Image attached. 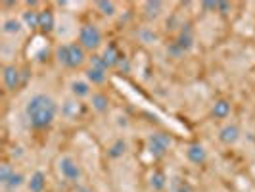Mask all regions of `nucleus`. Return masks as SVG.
Wrapping results in <instances>:
<instances>
[{"mask_svg":"<svg viewBox=\"0 0 255 192\" xmlns=\"http://www.w3.org/2000/svg\"><path fill=\"white\" fill-rule=\"evenodd\" d=\"M58 115V104L56 100L44 94V92H38L33 94L25 104V117L29 121V125L33 129H46L54 123Z\"/></svg>","mask_w":255,"mask_h":192,"instance_id":"1","label":"nucleus"},{"mask_svg":"<svg viewBox=\"0 0 255 192\" xmlns=\"http://www.w3.org/2000/svg\"><path fill=\"white\" fill-rule=\"evenodd\" d=\"M56 58H58V62L64 65V67L77 69V67H81V65L85 64L87 54H85V48L79 42H69V44L58 46Z\"/></svg>","mask_w":255,"mask_h":192,"instance_id":"2","label":"nucleus"},{"mask_svg":"<svg viewBox=\"0 0 255 192\" xmlns=\"http://www.w3.org/2000/svg\"><path fill=\"white\" fill-rule=\"evenodd\" d=\"M79 44L85 50H98L102 46V33L96 25H83L79 29Z\"/></svg>","mask_w":255,"mask_h":192,"instance_id":"3","label":"nucleus"},{"mask_svg":"<svg viewBox=\"0 0 255 192\" xmlns=\"http://www.w3.org/2000/svg\"><path fill=\"white\" fill-rule=\"evenodd\" d=\"M58 171L62 173L65 181H71V183H79L83 177V169L71 156H64L58 160Z\"/></svg>","mask_w":255,"mask_h":192,"instance_id":"4","label":"nucleus"},{"mask_svg":"<svg viewBox=\"0 0 255 192\" xmlns=\"http://www.w3.org/2000/svg\"><path fill=\"white\" fill-rule=\"evenodd\" d=\"M171 144L173 141L167 133H153L148 137V152L152 154L153 158H163Z\"/></svg>","mask_w":255,"mask_h":192,"instance_id":"5","label":"nucleus"},{"mask_svg":"<svg viewBox=\"0 0 255 192\" xmlns=\"http://www.w3.org/2000/svg\"><path fill=\"white\" fill-rule=\"evenodd\" d=\"M240 127L238 125H234V123H227L225 127L219 131V141L223 142L225 146H232V144H236V142L240 141Z\"/></svg>","mask_w":255,"mask_h":192,"instance_id":"6","label":"nucleus"},{"mask_svg":"<svg viewBox=\"0 0 255 192\" xmlns=\"http://www.w3.org/2000/svg\"><path fill=\"white\" fill-rule=\"evenodd\" d=\"M186 160L194 166H204L207 162V150L202 144H190L186 148Z\"/></svg>","mask_w":255,"mask_h":192,"instance_id":"7","label":"nucleus"},{"mask_svg":"<svg viewBox=\"0 0 255 192\" xmlns=\"http://www.w3.org/2000/svg\"><path fill=\"white\" fill-rule=\"evenodd\" d=\"M123 58H125V56L119 52V48H117L115 44H108L102 54V60H104V64H106V67H115V65H119Z\"/></svg>","mask_w":255,"mask_h":192,"instance_id":"8","label":"nucleus"},{"mask_svg":"<svg viewBox=\"0 0 255 192\" xmlns=\"http://www.w3.org/2000/svg\"><path fill=\"white\" fill-rule=\"evenodd\" d=\"M19 69L15 65H6L4 71H2V79H4V85L8 87L10 90L17 89L19 87Z\"/></svg>","mask_w":255,"mask_h":192,"instance_id":"9","label":"nucleus"},{"mask_svg":"<svg viewBox=\"0 0 255 192\" xmlns=\"http://www.w3.org/2000/svg\"><path fill=\"white\" fill-rule=\"evenodd\" d=\"M27 189H29V192H44V189H46V175L42 171H35L31 175V179L27 181Z\"/></svg>","mask_w":255,"mask_h":192,"instance_id":"10","label":"nucleus"},{"mask_svg":"<svg viewBox=\"0 0 255 192\" xmlns=\"http://www.w3.org/2000/svg\"><path fill=\"white\" fill-rule=\"evenodd\" d=\"M177 48L180 50V54H186V52L192 50V46H194V37H192L188 31H182L180 33V37L173 42Z\"/></svg>","mask_w":255,"mask_h":192,"instance_id":"11","label":"nucleus"},{"mask_svg":"<svg viewBox=\"0 0 255 192\" xmlns=\"http://www.w3.org/2000/svg\"><path fill=\"white\" fill-rule=\"evenodd\" d=\"M106 71L108 69H100V67H92L90 65L87 69V81L92 83V85H102V83H106V77H108Z\"/></svg>","mask_w":255,"mask_h":192,"instance_id":"12","label":"nucleus"},{"mask_svg":"<svg viewBox=\"0 0 255 192\" xmlns=\"http://www.w3.org/2000/svg\"><path fill=\"white\" fill-rule=\"evenodd\" d=\"M23 29V21L21 19H15V17H10L2 23V33L4 35H19Z\"/></svg>","mask_w":255,"mask_h":192,"instance_id":"13","label":"nucleus"},{"mask_svg":"<svg viewBox=\"0 0 255 192\" xmlns=\"http://www.w3.org/2000/svg\"><path fill=\"white\" fill-rule=\"evenodd\" d=\"M69 89L73 92V96L77 98H85V96H90V83L89 81H73L71 85H69Z\"/></svg>","mask_w":255,"mask_h":192,"instance_id":"14","label":"nucleus"},{"mask_svg":"<svg viewBox=\"0 0 255 192\" xmlns=\"http://www.w3.org/2000/svg\"><path fill=\"white\" fill-rule=\"evenodd\" d=\"M211 114L215 119H227L230 115V102L229 100H217L211 108Z\"/></svg>","mask_w":255,"mask_h":192,"instance_id":"15","label":"nucleus"},{"mask_svg":"<svg viewBox=\"0 0 255 192\" xmlns=\"http://www.w3.org/2000/svg\"><path fill=\"white\" fill-rule=\"evenodd\" d=\"M127 152V142L123 141V139H117V141L110 146V150H108V156L112 158V160H119V158H123Z\"/></svg>","mask_w":255,"mask_h":192,"instance_id":"16","label":"nucleus"},{"mask_svg":"<svg viewBox=\"0 0 255 192\" xmlns=\"http://www.w3.org/2000/svg\"><path fill=\"white\" fill-rule=\"evenodd\" d=\"M56 25V21H54V13L52 12H38V29H42V31H52Z\"/></svg>","mask_w":255,"mask_h":192,"instance_id":"17","label":"nucleus"},{"mask_svg":"<svg viewBox=\"0 0 255 192\" xmlns=\"http://www.w3.org/2000/svg\"><path fill=\"white\" fill-rule=\"evenodd\" d=\"M150 187H152L155 192L163 191L167 187V177L163 171H153L152 177H150Z\"/></svg>","mask_w":255,"mask_h":192,"instance_id":"18","label":"nucleus"},{"mask_svg":"<svg viewBox=\"0 0 255 192\" xmlns=\"http://www.w3.org/2000/svg\"><path fill=\"white\" fill-rule=\"evenodd\" d=\"M90 102H92V108H94L96 112H100V114L108 112V96H106V94H100V92L92 94Z\"/></svg>","mask_w":255,"mask_h":192,"instance_id":"19","label":"nucleus"},{"mask_svg":"<svg viewBox=\"0 0 255 192\" xmlns=\"http://www.w3.org/2000/svg\"><path fill=\"white\" fill-rule=\"evenodd\" d=\"M144 10H146V15L150 17V19H155V17H159L161 15V10H163V4L161 2H146L144 4Z\"/></svg>","mask_w":255,"mask_h":192,"instance_id":"20","label":"nucleus"},{"mask_svg":"<svg viewBox=\"0 0 255 192\" xmlns=\"http://www.w3.org/2000/svg\"><path fill=\"white\" fill-rule=\"evenodd\" d=\"M21 21H23V25H25V27L37 29V27H38V13L33 12V10H27V12H23V17H21Z\"/></svg>","mask_w":255,"mask_h":192,"instance_id":"21","label":"nucleus"},{"mask_svg":"<svg viewBox=\"0 0 255 192\" xmlns=\"http://www.w3.org/2000/svg\"><path fill=\"white\" fill-rule=\"evenodd\" d=\"M79 110H81V104L77 102V100H67V102H64V106H62V114L67 115V117L77 115Z\"/></svg>","mask_w":255,"mask_h":192,"instance_id":"22","label":"nucleus"},{"mask_svg":"<svg viewBox=\"0 0 255 192\" xmlns=\"http://www.w3.org/2000/svg\"><path fill=\"white\" fill-rule=\"evenodd\" d=\"M13 173H15V171L12 169L10 164H2V166H0V183H2L4 187H8V183H10Z\"/></svg>","mask_w":255,"mask_h":192,"instance_id":"23","label":"nucleus"},{"mask_svg":"<svg viewBox=\"0 0 255 192\" xmlns=\"http://www.w3.org/2000/svg\"><path fill=\"white\" fill-rule=\"evenodd\" d=\"M25 181H27V179H25V175L17 171V173H13V175H12V179H10V183H8V189H12V191H15V189H19V187H21V185H23Z\"/></svg>","mask_w":255,"mask_h":192,"instance_id":"24","label":"nucleus"},{"mask_svg":"<svg viewBox=\"0 0 255 192\" xmlns=\"http://www.w3.org/2000/svg\"><path fill=\"white\" fill-rule=\"evenodd\" d=\"M96 8H98V10H102L104 15H110V17L115 13V4H114V2H106V0H102V2H96Z\"/></svg>","mask_w":255,"mask_h":192,"instance_id":"25","label":"nucleus"},{"mask_svg":"<svg viewBox=\"0 0 255 192\" xmlns=\"http://www.w3.org/2000/svg\"><path fill=\"white\" fill-rule=\"evenodd\" d=\"M175 192H194V189H192L190 183H186V181H179Z\"/></svg>","mask_w":255,"mask_h":192,"instance_id":"26","label":"nucleus"},{"mask_svg":"<svg viewBox=\"0 0 255 192\" xmlns=\"http://www.w3.org/2000/svg\"><path fill=\"white\" fill-rule=\"evenodd\" d=\"M202 8L204 10H211V12H219V2H204Z\"/></svg>","mask_w":255,"mask_h":192,"instance_id":"27","label":"nucleus"},{"mask_svg":"<svg viewBox=\"0 0 255 192\" xmlns=\"http://www.w3.org/2000/svg\"><path fill=\"white\" fill-rule=\"evenodd\" d=\"M140 37L144 38V42H153V40H155V35L150 33V31H142Z\"/></svg>","mask_w":255,"mask_h":192,"instance_id":"28","label":"nucleus"},{"mask_svg":"<svg viewBox=\"0 0 255 192\" xmlns=\"http://www.w3.org/2000/svg\"><path fill=\"white\" fill-rule=\"evenodd\" d=\"M229 10H230L229 2H219V12H221V13H229Z\"/></svg>","mask_w":255,"mask_h":192,"instance_id":"29","label":"nucleus"}]
</instances>
